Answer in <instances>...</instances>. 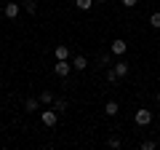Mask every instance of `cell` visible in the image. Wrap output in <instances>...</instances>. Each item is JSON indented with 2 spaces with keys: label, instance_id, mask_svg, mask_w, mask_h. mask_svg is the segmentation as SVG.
Segmentation results:
<instances>
[{
  "label": "cell",
  "instance_id": "cell-1",
  "mask_svg": "<svg viewBox=\"0 0 160 150\" xmlns=\"http://www.w3.org/2000/svg\"><path fill=\"white\" fill-rule=\"evenodd\" d=\"M40 121H43V126H48V129H53L59 123V113L53 107H48V110H40Z\"/></svg>",
  "mask_w": 160,
  "mask_h": 150
},
{
  "label": "cell",
  "instance_id": "cell-2",
  "mask_svg": "<svg viewBox=\"0 0 160 150\" xmlns=\"http://www.w3.org/2000/svg\"><path fill=\"white\" fill-rule=\"evenodd\" d=\"M133 123H136V126H149V123H152V110H136V113H133Z\"/></svg>",
  "mask_w": 160,
  "mask_h": 150
},
{
  "label": "cell",
  "instance_id": "cell-3",
  "mask_svg": "<svg viewBox=\"0 0 160 150\" xmlns=\"http://www.w3.org/2000/svg\"><path fill=\"white\" fill-rule=\"evenodd\" d=\"M53 72H56L59 78H69V72H72V64H69V59H56V64H53Z\"/></svg>",
  "mask_w": 160,
  "mask_h": 150
},
{
  "label": "cell",
  "instance_id": "cell-4",
  "mask_svg": "<svg viewBox=\"0 0 160 150\" xmlns=\"http://www.w3.org/2000/svg\"><path fill=\"white\" fill-rule=\"evenodd\" d=\"M109 51H112V56H123V54L128 51V43L123 40V38H115L112 46H109Z\"/></svg>",
  "mask_w": 160,
  "mask_h": 150
},
{
  "label": "cell",
  "instance_id": "cell-5",
  "mask_svg": "<svg viewBox=\"0 0 160 150\" xmlns=\"http://www.w3.org/2000/svg\"><path fill=\"white\" fill-rule=\"evenodd\" d=\"M3 13H6V19H19V13H22V6H19V3H6Z\"/></svg>",
  "mask_w": 160,
  "mask_h": 150
},
{
  "label": "cell",
  "instance_id": "cell-6",
  "mask_svg": "<svg viewBox=\"0 0 160 150\" xmlns=\"http://www.w3.org/2000/svg\"><path fill=\"white\" fill-rule=\"evenodd\" d=\"M112 67H115V72H118V78H126V75L131 72V64H128L126 59H120V62H115Z\"/></svg>",
  "mask_w": 160,
  "mask_h": 150
},
{
  "label": "cell",
  "instance_id": "cell-7",
  "mask_svg": "<svg viewBox=\"0 0 160 150\" xmlns=\"http://www.w3.org/2000/svg\"><path fill=\"white\" fill-rule=\"evenodd\" d=\"M86 67H88V59L83 56V54H78V56L72 59V70H75V72H83Z\"/></svg>",
  "mask_w": 160,
  "mask_h": 150
},
{
  "label": "cell",
  "instance_id": "cell-8",
  "mask_svg": "<svg viewBox=\"0 0 160 150\" xmlns=\"http://www.w3.org/2000/svg\"><path fill=\"white\" fill-rule=\"evenodd\" d=\"M24 110H27V113H38L40 110V99L38 97H27L24 99Z\"/></svg>",
  "mask_w": 160,
  "mask_h": 150
},
{
  "label": "cell",
  "instance_id": "cell-9",
  "mask_svg": "<svg viewBox=\"0 0 160 150\" xmlns=\"http://www.w3.org/2000/svg\"><path fill=\"white\" fill-rule=\"evenodd\" d=\"M40 104H46V107H51V104H53V99H56V97H53V91H51V88H46V91H40Z\"/></svg>",
  "mask_w": 160,
  "mask_h": 150
},
{
  "label": "cell",
  "instance_id": "cell-10",
  "mask_svg": "<svg viewBox=\"0 0 160 150\" xmlns=\"http://www.w3.org/2000/svg\"><path fill=\"white\" fill-rule=\"evenodd\" d=\"M104 113H107L109 118H115V115H118V113H120V104L115 102V99H109V102L104 104Z\"/></svg>",
  "mask_w": 160,
  "mask_h": 150
},
{
  "label": "cell",
  "instance_id": "cell-11",
  "mask_svg": "<svg viewBox=\"0 0 160 150\" xmlns=\"http://www.w3.org/2000/svg\"><path fill=\"white\" fill-rule=\"evenodd\" d=\"M53 110H56V113H67L69 110V99H64V97L53 99Z\"/></svg>",
  "mask_w": 160,
  "mask_h": 150
},
{
  "label": "cell",
  "instance_id": "cell-12",
  "mask_svg": "<svg viewBox=\"0 0 160 150\" xmlns=\"http://www.w3.org/2000/svg\"><path fill=\"white\" fill-rule=\"evenodd\" d=\"M53 56L56 59H69V46H56L53 48Z\"/></svg>",
  "mask_w": 160,
  "mask_h": 150
},
{
  "label": "cell",
  "instance_id": "cell-13",
  "mask_svg": "<svg viewBox=\"0 0 160 150\" xmlns=\"http://www.w3.org/2000/svg\"><path fill=\"white\" fill-rule=\"evenodd\" d=\"M93 3H96V0H75V8H78V11H91Z\"/></svg>",
  "mask_w": 160,
  "mask_h": 150
},
{
  "label": "cell",
  "instance_id": "cell-14",
  "mask_svg": "<svg viewBox=\"0 0 160 150\" xmlns=\"http://www.w3.org/2000/svg\"><path fill=\"white\" fill-rule=\"evenodd\" d=\"M24 11H27L29 16H35V13H38V3H35V0H24Z\"/></svg>",
  "mask_w": 160,
  "mask_h": 150
},
{
  "label": "cell",
  "instance_id": "cell-15",
  "mask_svg": "<svg viewBox=\"0 0 160 150\" xmlns=\"http://www.w3.org/2000/svg\"><path fill=\"white\" fill-rule=\"evenodd\" d=\"M104 78H107L109 83H118L120 78H118V72H115V67H107V72H104Z\"/></svg>",
  "mask_w": 160,
  "mask_h": 150
},
{
  "label": "cell",
  "instance_id": "cell-16",
  "mask_svg": "<svg viewBox=\"0 0 160 150\" xmlns=\"http://www.w3.org/2000/svg\"><path fill=\"white\" fill-rule=\"evenodd\" d=\"M109 62H112V51H104V54H99V64H104V67H109Z\"/></svg>",
  "mask_w": 160,
  "mask_h": 150
},
{
  "label": "cell",
  "instance_id": "cell-17",
  "mask_svg": "<svg viewBox=\"0 0 160 150\" xmlns=\"http://www.w3.org/2000/svg\"><path fill=\"white\" fill-rule=\"evenodd\" d=\"M107 145L118 150V147H123V139H120V137H109V139H107Z\"/></svg>",
  "mask_w": 160,
  "mask_h": 150
},
{
  "label": "cell",
  "instance_id": "cell-18",
  "mask_svg": "<svg viewBox=\"0 0 160 150\" xmlns=\"http://www.w3.org/2000/svg\"><path fill=\"white\" fill-rule=\"evenodd\" d=\"M149 24H152L155 29H160V11H155L152 16H149Z\"/></svg>",
  "mask_w": 160,
  "mask_h": 150
},
{
  "label": "cell",
  "instance_id": "cell-19",
  "mask_svg": "<svg viewBox=\"0 0 160 150\" xmlns=\"http://www.w3.org/2000/svg\"><path fill=\"white\" fill-rule=\"evenodd\" d=\"M155 145H158L155 139H144V142L139 145V147H142V150H155Z\"/></svg>",
  "mask_w": 160,
  "mask_h": 150
},
{
  "label": "cell",
  "instance_id": "cell-20",
  "mask_svg": "<svg viewBox=\"0 0 160 150\" xmlns=\"http://www.w3.org/2000/svg\"><path fill=\"white\" fill-rule=\"evenodd\" d=\"M120 3H123L126 8H136L139 6V0H120Z\"/></svg>",
  "mask_w": 160,
  "mask_h": 150
},
{
  "label": "cell",
  "instance_id": "cell-21",
  "mask_svg": "<svg viewBox=\"0 0 160 150\" xmlns=\"http://www.w3.org/2000/svg\"><path fill=\"white\" fill-rule=\"evenodd\" d=\"M96 3H107V0H96Z\"/></svg>",
  "mask_w": 160,
  "mask_h": 150
},
{
  "label": "cell",
  "instance_id": "cell-22",
  "mask_svg": "<svg viewBox=\"0 0 160 150\" xmlns=\"http://www.w3.org/2000/svg\"><path fill=\"white\" fill-rule=\"evenodd\" d=\"M158 104H160V94H158Z\"/></svg>",
  "mask_w": 160,
  "mask_h": 150
},
{
  "label": "cell",
  "instance_id": "cell-23",
  "mask_svg": "<svg viewBox=\"0 0 160 150\" xmlns=\"http://www.w3.org/2000/svg\"><path fill=\"white\" fill-rule=\"evenodd\" d=\"M158 123H160V115H158Z\"/></svg>",
  "mask_w": 160,
  "mask_h": 150
}]
</instances>
